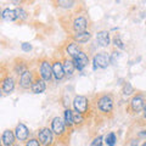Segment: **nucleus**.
Returning a JSON list of instances; mask_svg holds the SVG:
<instances>
[{"mask_svg": "<svg viewBox=\"0 0 146 146\" xmlns=\"http://www.w3.org/2000/svg\"><path fill=\"white\" fill-rule=\"evenodd\" d=\"M113 105H115V101H113V96L111 94L99 95L96 99L98 110L102 115H110L113 111Z\"/></svg>", "mask_w": 146, "mask_h": 146, "instance_id": "1", "label": "nucleus"}, {"mask_svg": "<svg viewBox=\"0 0 146 146\" xmlns=\"http://www.w3.org/2000/svg\"><path fill=\"white\" fill-rule=\"evenodd\" d=\"M73 107L77 113H79L83 117H85L90 112V101L86 96L83 95H78L73 100Z\"/></svg>", "mask_w": 146, "mask_h": 146, "instance_id": "2", "label": "nucleus"}, {"mask_svg": "<svg viewBox=\"0 0 146 146\" xmlns=\"http://www.w3.org/2000/svg\"><path fill=\"white\" fill-rule=\"evenodd\" d=\"M144 110H145V95L144 93H139L131 98L129 106H128V112L138 115Z\"/></svg>", "mask_w": 146, "mask_h": 146, "instance_id": "3", "label": "nucleus"}, {"mask_svg": "<svg viewBox=\"0 0 146 146\" xmlns=\"http://www.w3.org/2000/svg\"><path fill=\"white\" fill-rule=\"evenodd\" d=\"M51 131H52V134L56 135L61 141L63 138H66V139L68 138V134H67L68 129L66 128L65 123H63V119L61 117H55L51 121Z\"/></svg>", "mask_w": 146, "mask_h": 146, "instance_id": "4", "label": "nucleus"}, {"mask_svg": "<svg viewBox=\"0 0 146 146\" xmlns=\"http://www.w3.org/2000/svg\"><path fill=\"white\" fill-rule=\"evenodd\" d=\"M39 77L44 82L51 80L52 71H51V62L48 58H42L39 61Z\"/></svg>", "mask_w": 146, "mask_h": 146, "instance_id": "5", "label": "nucleus"}, {"mask_svg": "<svg viewBox=\"0 0 146 146\" xmlns=\"http://www.w3.org/2000/svg\"><path fill=\"white\" fill-rule=\"evenodd\" d=\"M38 141L40 146H52L54 144V134L49 128H42L38 131Z\"/></svg>", "mask_w": 146, "mask_h": 146, "instance_id": "6", "label": "nucleus"}, {"mask_svg": "<svg viewBox=\"0 0 146 146\" xmlns=\"http://www.w3.org/2000/svg\"><path fill=\"white\" fill-rule=\"evenodd\" d=\"M88 18L83 15H77L72 21V31L73 33H80V32H85L88 28Z\"/></svg>", "mask_w": 146, "mask_h": 146, "instance_id": "7", "label": "nucleus"}, {"mask_svg": "<svg viewBox=\"0 0 146 146\" xmlns=\"http://www.w3.org/2000/svg\"><path fill=\"white\" fill-rule=\"evenodd\" d=\"M34 74H35V72L34 71H26L23 74H21L20 76V86L22 89H31V86L32 84H33V80H34Z\"/></svg>", "mask_w": 146, "mask_h": 146, "instance_id": "8", "label": "nucleus"}, {"mask_svg": "<svg viewBox=\"0 0 146 146\" xmlns=\"http://www.w3.org/2000/svg\"><path fill=\"white\" fill-rule=\"evenodd\" d=\"M12 131H13V135H15V139L18 140L20 143L28 140L29 130L23 123H18V124L16 125V128H15V130H12Z\"/></svg>", "mask_w": 146, "mask_h": 146, "instance_id": "9", "label": "nucleus"}, {"mask_svg": "<svg viewBox=\"0 0 146 146\" xmlns=\"http://www.w3.org/2000/svg\"><path fill=\"white\" fill-rule=\"evenodd\" d=\"M73 63H74V68L78 71H83V68L89 63V56L86 55L85 51H83V50H80V51L78 52V55L73 58Z\"/></svg>", "mask_w": 146, "mask_h": 146, "instance_id": "10", "label": "nucleus"}, {"mask_svg": "<svg viewBox=\"0 0 146 146\" xmlns=\"http://www.w3.org/2000/svg\"><path fill=\"white\" fill-rule=\"evenodd\" d=\"M94 70H98V68H106L110 65V58L106 52H98L94 56Z\"/></svg>", "mask_w": 146, "mask_h": 146, "instance_id": "11", "label": "nucleus"}, {"mask_svg": "<svg viewBox=\"0 0 146 146\" xmlns=\"http://www.w3.org/2000/svg\"><path fill=\"white\" fill-rule=\"evenodd\" d=\"M51 62V71H52V76L55 77L56 80H61L65 78V73H63V68H62V62L58 58H54Z\"/></svg>", "mask_w": 146, "mask_h": 146, "instance_id": "12", "label": "nucleus"}, {"mask_svg": "<svg viewBox=\"0 0 146 146\" xmlns=\"http://www.w3.org/2000/svg\"><path fill=\"white\" fill-rule=\"evenodd\" d=\"M29 70V66H28V61L23 60V58H16L13 61V65H12V71L13 73L20 77L21 74H23L26 71Z\"/></svg>", "mask_w": 146, "mask_h": 146, "instance_id": "13", "label": "nucleus"}, {"mask_svg": "<svg viewBox=\"0 0 146 146\" xmlns=\"http://www.w3.org/2000/svg\"><path fill=\"white\" fill-rule=\"evenodd\" d=\"M70 38L73 40L74 43L77 44H84V43H88L90 38H91V33L89 31H85V32H80V33H73Z\"/></svg>", "mask_w": 146, "mask_h": 146, "instance_id": "14", "label": "nucleus"}, {"mask_svg": "<svg viewBox=\"0 0 146 146\" xmlns=\"http://www.w3.org/2000/svg\"><path fill=\"white\" fill-rule=\"evenodd\" d=\"M31 89L34 94H40V93H43V91H45V89H46L45 82L40 78V77L36 76V73L34 74V80H33V84H32Z\"/></svg>", "mask_w": 146, "mask_h": 146, "instance_id": "15", "label": "nucleus"}, {"mask_svg": "<svg viewBox=\"0 0 146 146\" xmlns=\"http://www.w3.org/2000/svg\"><path fill=\"white\" fill-rule=\"evenodd\" d=\"M62 68H63V73L67 77H72L73 73H74L76 68H74V63H73L72 58H68L66 56L62 57Z\"/></svg>", "mask_w": 146, "mask_h": 146, "instance_id": "16", "label": "nucleus"}, {"mask_svg": "<svg viewBox=\"0 0 146 146\" xmlns=\"http://www.w3.org/2000/svg\"><path fill=\"white\" fill-rule=\"evenodd\" d=\"M15 135H13V131L10 129L4 130V133L1 135V145L3 146H12L15 144Z\"/></svg>", "mask_w": 146, "mask_h": 146, "instance_id": "17", "label": "nucleus"}, {"mask_svg": "<svg viewBox=\"0 0 146 146\" xmlns=\"http://www.w3.org/2000/svg\"><path fill=\"white\" fill-rule=\"evenodd\" d=\"M96 42H98V44L100 45V46H108L110 42H111V39H110V33L107 31H100V32H98Z\"/></svg>", "mask_w": 146, "mask_h": 146, "instance_id": "18", "label": "nucleus"}, {"mask_svg": "<svg viewBox=\"0 0 146 146\" xmlns=\"http://www.w3.org/2000/svg\"><path fill=\"white\" fill-rule=\"evenodd\" d=\"M80 45L79 44H77L74 42H70L67 45H66V52L68 54V56H70L72 60L77 55H78V52L80 51Z\"/></svg>", "mask_w": 146, "mask_h": 146, "instance_id": "19", "label": "nucleus"}, {"mask_svg": "<svg viewBox=\"0 0 146 146\" xmlns=\"http://www.w3.org/2000/svg\"><path fill=\"white\" fill-rule=\"evenodd\" d=\"M63 123L67 129L72 130V127H73V112L71 111L70 108H66L65 110V116H63Z\"/></svg>", "mask_w": 146, "mask_h": 146, "instance_id": "20", "label": "nucleus"}, {"mask_svg": "<svg viewBox=\"0 0 146 146\" xmlns=\"http://www.w3.org/2000/svg\"><path fill=\"white\" fill-rule=\"evenodd\" d=\"M1 18L4 21H15L16 20L15 11L11 10V9H5L1 12Z\"/></svg>", "mask_w": 146, "mask_h": 146, "instance_id": "21", "label": "nucleus"}, {"mask_svg": "<svg viewBox=\"0 0 146 146\" xmlns=\"http://www.w3.org/2000/svg\"><path fill=\"white\" fill-rule=\"evenodd\" d=\"M13 11H15V15H16V20H20V21H26L29 16V13L23 7H17Z\"/></svg>", "mask_w": 146, "mask_h": 146, "instance_id": "22", "label": "nucleus"}, {"mask_svg": "<svg viewBox=\"0 0 146 146\" xmlns=\"http://www.w3.org/2000/svg\"><path fill=\"white\" fill-rule=\"evenodd\" d=\"M116 141H117V136H116V134L113 133V131L108 133L106 136H105V143L107 144V146H115Z\"/></svg>", "mask_w": 146, "mask_h": 146, "instance_id": "23", "label": "nucleus"}, {"mask_svg": "<svg viewBox=\"0 0 146 146\" xmlns=\"http://www.w3.org/2000/svg\"><path fill=\"white\" fill-rule=\"evenodd\" d=\"M85 122V117H83L82 115H79V113H73V124L76 125H83Z\"/></svg>", "mask_w": 146, "mask_h": 146, "instance_id": "24", "label": "nucleus"}, {"mask_svg": "<svg viewBox=\"0 0 146 146\" xmlns=\"http://www.w3.org/2000/svg\"><path fill=\"white\" fill-rule=\"evenodd\" d=\"M56 4L63 9H72L76 5V1H71V0L70 1H67V0H58V1H56Z\"/></svg>", "mask_w": 146, "mask_h": 146, "instance_id": "25", "label": "nucleus"}, {"mask_svg": "<svg viewBox=\"0 0 146 146\" xmlns=\"http://www.w3.org/2000/svg\"><path fill=\"white\" fill-rule=\"evenodd\" d=\"M112 42H113V45H115L116 48H118V49H124L125 48V45H124V43H123V40L121 39V36L118 35V34H116L115 36H113V39H112Z\"/></svg>", "mask_w": 146, "mask_h": 146, "instance_id": "26", "label": "nucleus"}, {"mask_svg": "<svg viewBox=\"0 0 146 146\" xmlns=\"http://www.w3.org/2000/svg\"><path fill=\"white\" fill-rule=\"evenodd\" d=\"M121 57V54L119 51H117V50H113V52L111 55H108V58H110V63H112V65H115L117 62V60Z\"/></svg>", "mask_w": 146, "mask_h": 146, "instance_id": "27", "label": "nucleus"}, {"mask_svg": "<svg viewBox=\"0 0 146 146\" xmlns=\"http://www.w3.org/2000/svg\"><path fill=\"white\" fill-rule=\"evenodd\" d=\"M134 93V89H133V86H131V84L129 83V82H127V83L123 85V94L124 95H130V94H133Z\"/></svg>", "mask_w": 146, "mask_h": 146, "instance_id": "28", "label": "nucleus"}, {"mask_svg": "<svg viewBox=\"0 0 146 146\" xmlns=\"http://www.w3.org/2000/svg\"><path fill=\"white\" fill-rule=\"evenodd\" d=\"M25 146H40V144H39V141L36 138H32V139H28L26 141Z\"/></svg>", "mask_w": 146, "mask_h": 146, "instance_id": "29", "label": "nucleus"}, {"mask_svg": "<svg viewBox=\"0 0 146 146\" xmlns=\"http://www.w3.org/2000/svg\"><path fill=\"white\" fill-rule=\"evenodd\" d=\"M101 145H102V136H96L90 144V146H101Z\"/></svg>", "mask_w": 146, "mask_h": 146, "instance_id": "30", "label": "nucleus"}, {"mask_svg": "<svg viewBox=\"0 0 146 146\" xmlns=\"http://www.w3.org/2000/svg\"><path fill=\"white\" fill-rule=\"evenodd\" d=\"M21 48H22V50H23V51L29 52L31 50H32V45H31L29 43H22V44H21Z\"/></svg>", "mask_w": 146, "mask_h": 146, "instance_id": "31", "label": "nucleus"}, {"mask_svg": "<svg viewBox=\"0 0 146 146\" xmlns=\"http://www.w3.org/2000/svg\"><path fill=\"white\" fill-rule=\"evenodd\" d=\"M139 144H140V140L138 138H134V139H131L129 141V145L130 146H139Z\"/></svg>", "mask_w": 146, "mask_h": 146, "instance_id": "32", "label": "nucleus"}, {"mask_svg": "<svg viewBox=\"0 0 146 146\" xmlns=\"http://www.w3.org/2000/svg\"><path fill=\"white\" fill-rule=\"evenodd\" d=\"M12 146H22V145H21V144H20V143H15V144H13V145H12Z\"/></svg>", "mask_w": 146, "mask_h": 146, "instance_id": "33", "label": "nucleus"}, {"mask_svg": "<svg viewBox=\"0 0 146 146\" xmlns=\"http://www.w3.org/2000/svg\"><path fill=\"white\" fill-rule=\"evenodd\" d=\"M3 95V90H1V88H0V96Z\"/></svg>", "mask_w": 146, "mask_h": 146, "instance_id": "34", "label": "nucleus"}, {"mask_svg": "<svg viewBox=\"0 0 146 146\" xmlns=\"http://www.w3.org/2000/svg\"><path fill=\"white\" fill-rule=\"evenodd\" d=\"M1 12H3V10H1V9H0V18H1Z\"/></svg>", "mask_w": 146, "mask_h": 146, "instance_id": "35", "label": "nucleus"}, {"mask_svg": "<svg viewBox=\"0 0 146 146\" xmlns=\"http://www.w3.org/2000/svg\"><path fill=\"white\" fill-rule=\"evenodd\" d=\"M141 146H146V143H143V144H141Z\"/></svg>", "mask_w": 146, "mask_h": 146, "instance_id": "36", "label": "nucleus"}, {"mask_svg": "<svg viewBox=\"0 0 146 146\" xmlns=\"http://www.w3.org/2000/svg\"><path fill=\"white\" fill-rule=\"evenodd\" d=\"M0 146H1V138H0Z\"/></svg>", "mask_w": 146, "mask_h": 146, "instance_id": "37", "label": "nucleus"}]
</instances>
